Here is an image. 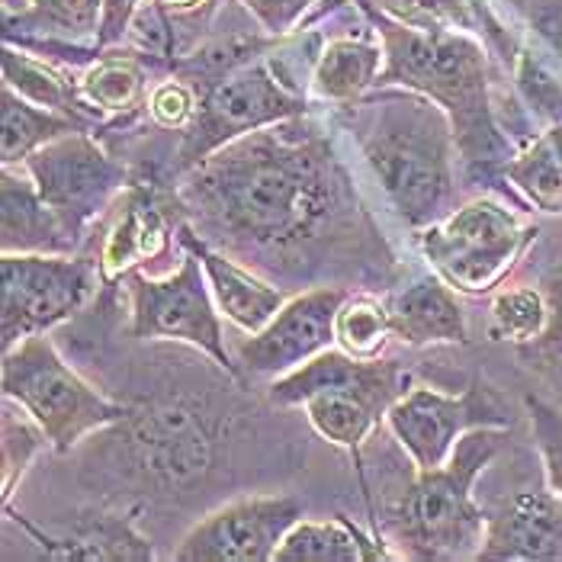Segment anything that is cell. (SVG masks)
<instances>
[{
    "mask_svg": "<svg viewBox=\"0 0 562 562\" xmlns=\"http://www.w3.org/2000/svg\"><path fill=\"white\" fill-rule=\"evenodd\" d=\"M177 203L200 238L258 273L392 263L331 138L305 116L248 132L177 173Z\"/></svg>",
    "mask_w": 562,
    "mask_h": 562,
    "instance_id": "1",
    "label": "cell"
},
{
    "mask_svg": "<svg viewBox=\"0 0 562 562\" xmlns=\"http://www.w3.org/2000/svg\"><path fill=\"white\" fill-rule=\"evenodd\" d=\"M386 52L376 87H402L434 100L457 135L460 161L470 180H492L515 158L512 142L498 126L485 48L463 30L408 26L386 13H373Z\"/></svg>",
    "mask_w": 562,
    "mask_h": 562,
    "instance_id": "2",
    "label": "cell"
},
{
    "mask_svg": "<svg viewBox=\"0 0 562 562\" xmlns=\"http://www.w3.org/2000/svg\"><path fill=\"white\" fill-rule=\"evenodd\" d=\"M350 130L395 216L422 232L453 213L457 135L450 116L415 90H370L350 106Z\"/></svg>",
    "mask_w": 562,
    "mask_h": 562,
    "instance_id": "3",
    "label": "cell"
},
{
    "mask_svg": "<svg viewBox=\"0 0 562 562\" xmlns=\"http://www.w3.org/2000/svg\"><path fill=\"white\" fill-rule=\"evenodd\" d=\"M508 428H476L463 434L450 460L437 470H415L386 512V533L412 560H476L488 515L473 498L476 479L505 447Z\"/></svg>",
    "mask_w": 562,
    "mask_h": 562,
    "instance_id": "4",
    "label": "cell"
},
{
    "mask_svg": "<svg viewBox=\"0 0 562 562\" xmlns=\"http://www.w3.org/2000/svg\"><path fill=\"white\" fill-rule=\"evenodd\" d=\"M0 380L3 395L36 418L55 453H71L85 437L116 428L132 412L90 386L48 335H30L7 347Z\"/></svg>",
    "mask_w": 562,
    "mask_h": 562,
    "instance_id": "5",
    "label": "cell"
},
{
    "mask_svg": "<svg viewBox=\"0 0 562 562\" xmlns=\"http://www.w3.org/2000/svg\"><path fill=\"white\" fill-rule=\"evenodd\" d=\"M533 238L537 225L524 222L498 200L479 196L422 228L418 248L457 293L485 296L508 280Z\"/></svg>",
    "mask_w": 562,
    "mask_h": 562,
    "instance_id": "6",
    "label": "cell"
},
{
    "mask_svg": "<svg viewBox=\"0 0 562 562\" xmlns=\"http://www.w3.org/2000/svg\"><path fill=\"white\" fill-rule=\"evenodd\" d=\"M308 113V100L286 81L270 58H255L213 85L200 87V106L183 130L173 173L190 171L222 145Z\"/></svg>",
    "mask_w": 562,
    "mask_h": 562,
    "instance_id": "7",
    "label": "cell"
},
{
    "mask_svg": "<svg viewBox=\"0 0 562 562\" xmlns=\"http://www.w3.org/2000/svg\"><path fill=\"white\" fill-rule=\"evenodd\" d=\"M116 431L130 460V476L142 488L180 495L213 473L216 418L183 398L132 408Z\"/></svg>",
    "mask_w": 562,
    "mask_h": 562,
    "instance_id": "8",
    "label": "cell"
},
{
    "mask_svg": "<svg viewBox=\"0 0 562 562\" xmlns=\"http://www.w3.org/2000/svg\"><path fill=\"white\" fill-rule=\"evenodd\" d=\"M132 305V335L142 341H183L213 357L232 380L241 376L238 360L225 345L218 305L200 258L187 251L171 277H148L132 270L126 277Z\"/></svg>",
    "mask_w": 562,
    "mask_h": 562,
    "instance_id": "9",
    "label": "cell"
},
{
    "mask_svg": "<svg viewBox=\"0 0 562 562\" xmlns=\"http://www.w3.org/2000/svg\"><path fill=\"white\" fill-rule=\"evenodd\" d=\"M100 263L78 255H0L3 350L30 335H48L97 293Z\"/></svg>",
    "mask_w": 562,
    "mask_h": 562,
    "instance_id": "10",
    "label": "cell"
},
{
    "mask_svg": "<svg viewBox=\"0 0 562 562\" xmlns=\"http://www.w3.org/2000/svg\"><path fill=\"white\" fill-rule=\"evenodd\" d=\"M386 425L415 470H437L450 460L463 434L476 428H512L515 415L502 392L485 380H473L460 395L412 386L386 412Z\"/></svg>",
    "mask_w": 562,
    "mask_h": 562,
    "instance_id": "11",
    "label": "cell"
},
{
    "mask_svg": "<svg viewBox=\"0 0 562 562\" xmlns=\"http://www.w3.org/2000/svg\"><path fill=\"white\" fill-rule=\"evenodd\" d=\"M23 168L78 241H85L87 228L130 190V171L110 158L90 132H68L48 142Z\"/></svg>",
    "mask_w": 562,
    "mask_h": 562,
    "instance_id": "12",
    "label": "cell"
},
{
    "mask_svg": "<svg viewBox=\"0 0 562 562\" xmlns=\"http://www.w3.org/2000/svg\"><path fill=\"white\" fill-rule=\"evenodd\" d=\"M305 518L296 495H245L200 520L173 550L177 562H273L283 537Z\"/></svg>",
    "mask_w": 562,
    "mask_h": 562,
    "instance_id": "13",
    "label": "cell"
},
{
    "mask_svg": "<svg viewBox=\"0 0 562 562\" xmlns=\"http://www.w3.org/2000/svg\"><path fill=\"white\" fill-rule=\"evenodd\" d=\"M347 296L350 293L341 286H318L286 300V305L260 331L238 341V367L251 376L277 380L312 360L315 353L328 350L338 341L335 322Z\"/></svg>",
    "mask_w": 562,
    "mask_h": 562,
    "instance_id": "14",
    "label": "cell"
},
{
    "mask_svg": "<svg viewBox=\"0 0 562 562\" xmlns=\"http://www.w3.org/2000/svg\"><path fill=\"white\" fill-rule=\"evenodd\" d=\"M482 562H562V498L553 488H520L488 515Z\"/></svg>",
    "mask_w": 562,
    "mask_h": 562,
    "instance_id": "15",
    "label": "cell"
},
{
    "mask_svg": "<svg viewBox=\"0 0 562 562\" xmlns=\"http://www.w3.org/2000/svg\"><path fill=\"white\" fill-rule=\"evenodd\" d=\"M7 518L13 520L40 550L45 560H87V562H145L155 560L151 540L135 530L130 515L116 512H81L71 524H61L55 530H43L36 524L13 515L3 508Z\"/></svg>",
    "mask_w": 562,
    "mask_h": 562,
    "instance_id": "16",
    "label": "cell"
},
{
    "mask_svg": "<svg viewBox=\"0 0 562 562\" xmlns=\"http://www.w3.org/2000/svg\"><path fill=\"white\" fill-rule=\"evenodd\" d=\"M177 238H180V245L187 251H193L200 258V263H203L218 312L232 325H238L245 335L260 331L286 305L283 290H277L270 280H263L255 267L238 263L232 255H225L222 248L210 245L206 238H200L190 222L177 225Z\"/></svg>",
    "mask_w": 562,
    "mask_h": 562,
    "instance_id": "17",
    "label": "cell"
},
{
    "mask_svg": "<svg viewBox=\"0 0 562 562\" xmlns=\"http://www.w3.org/2000/svg\"><path fill=\"white\" fill-rule=\"evenodd\" d=\"M0 248L3 255H78L81 248L26 168H3L0 177Z\"/></svg>",
    "mask_w": 562,
    "mask_h": 562,
    "instance_id": "18",
    "label": "cell"
},
{
    "mask_svg": "<svg viewBox=\"0 0 562 562\" xmlns=\"http://www.w3.org/2000/svg\"><path fill=\"white\" fill-rule=\"evenodd\" d=\"M171 245V225L165 210L155 203L151 190L132 187L123 193V206L113 218L110 232L103 235L100 245V277L106 286L126 280L132 270H142L148 260H158L168 255Z\"/></svg>",
    "mask_w": 562,
    "mask_h": 562,
    "instance_id": "19",
    "label": "cell"
},
{
    "mask_svg": "<svg viewBox=\"0 0 562 562\" xmlns=\"http://www.w3.org/2000/svg\"><path fill=\"white\" fill-rule=\"evenodd\" d=\"M392 338L405 347L467 345V315L443 277H418L390 303Z\"/></svg>",
    "mask_w": 562,
    "mask_h": 562,
    "instance_id": "20",
    "label": "cell"
},
{
    "mask_svg": "<svg viewBox=\"0 0 562 562\" xmlns=\"http://www.w3.org/2000/svg\"><path fill=\"white\" fill-rule=\"evenodd\" d=\"M395 560L380 537H367L345 515L328 520H300L280 543L273 562H376Z\"/></svg>",
    "mask_w": 562,
    "mask_h": 562,
    "instance_id": "21",
    "label": "cell"
},
{
    "mask_svg": "<svg viewBox=\"0 0 562 562\" xmlns=\"http://www.w3.org/2000/svg\"><path fill=\"white\" fill-rule=\"evenodd\" d=\"M383 61H386L383 43L353 40V36L331 40L315 55L312 90L322 100H328V103L350 106V103L363 100L376 87V78L383 71Z\"/></svg>",
    "mask_w": 562,
    "mask_h": 562,
    "instance_id": "22",
    "label": "cell"
},
{
    "mask_svg": "<svg viewBox=\"0 0 562 562\" xmlns=\"http://www.w3.org/2000/svg\"><path fill=\"white\" fill-rule=\"evenodd\" d=\"M100 16L103 0H30L20 13L3 16V26L7 36L20 33V40L26 43L97 45Z\"/></svg>",
    "mask_w": 562,
    "mask_h": 562,
    "instance_id": "23",
    "label": "cell"
},
{
    "mask_svg": "<svg viewBox=\"0 0 562 562\" xmlns=\"http://www.w3.org/2000/svg\"><path fill=\"white\" fill-rule=\"evenodd\" d=\"M68 132H87L65 113L45 110L40 103L20 97L13 87H0V161L3 168H23L33 151L43 145L68 135Z\"/></svg>",
    "mask_w": 562,
    "mask_h": 562,
    "instance_id": "24",
    "label": "cell"
},
{
    "mask_svg": "<svg viewBox=\"0 0 562 562\" xmlns=\"http://www.w3.org/2000/svg\"><path fill=\"white\" fill-rule=\"evenodd\" d=\"M3 85L13 87L20 97L40 103L45 110H55V113H65L71 116L75 123H81L87 132L90 126H97L103 116L87 103L81 97V87L71 85L68 78H61L52 65H45L40 58L26 55L23 45L13 48V45H3Z\"/></svg>",
    "mask_w": 562,
    "mask_h": 562,
    "instance_id": "25",
    "label": "cell"
},
{
    "mask_svg": "<svg viewBox=\"0 0 562 562\" xmlns=\"http://www.w3.org/2000/svg\"><path fill=\"white\" fill-rule=\"evenodd\" d=\"M505 180L533 210L562 216V123H553L518 151L505 165Z\"/></svg>",
    "mask_w": 562,
    "mask_h": 562,
    "instance_id": "26",
    "label": "cell"
},
{
    "mask_svg": "<svg viewBox=\"0 0 562 562\" xmlns=\"http://www.w3.org/2000/svg\"><path fill=\"white\" fill-rule=\"evenodd\" d=\"M81 97L100 116H130L145 97V68L138 55H106L100 52L85 78L78 81Z\"/></svg>",
    "mask_w": 562,
    "mask_h": 562,
    "instance_id": "27",
    "label": "cell"
},
{
    "mask_svg": "<svg viewBox=\"0 0 562 562\" xmlns=\"http://www.w3.org/2000/svg\"><path fill=\"white\" fill-rule=\"evenodd\" d=\"M48 443L45 431L36 425V418L16 405L13 398L3 395V415H0V498L3 508L13 498V488L20 485V479L26 476V470L33 467V460L43 453Z\"/></svg>",
    "mask_w": 562,
    "mask_h": 562,
    "instance_id": "28",
    "label": "cell"
},
{
    "mask_svg": "<svg viewBox=\"0 0 562 562\" xmlns=\"http://www.w3.org/2000/svg\"><path fill=\"white\" fill-rule=\"evenodd\" d=\"M550 325V300L537 286H512L492 300V338L508 345H530Z\"/></svg>",
    "mask_w": 562,
    "mask_h": 562,
    "instance_id": "29",
    "label": "cell"
},
{
    "mask_svg": "<svg viewBox=\"0 0 562 562\" xmlns=\"http://www.w3.org/2000/svg\"><path fill=\"white\" fill-rule=\"evenodd\" d=\"M335 338H338L341 350L353 353V357H363V360L383 357V347L392 338L390 305L380 303L370 293H357V296L350 293L338 312Z\"/></svg>",
    "mask_w": 562,
    "mask_h": 562,
    "instance_id": "30",
    "label": "cell"
},
{
    "mask_svg": "<svg viewBox=\"0 0 562 562\" xmlns=\"http://www.w3.org/2000/svg\"><path fill=\"white\" fill-rule=\"evenodd\" d=\"M543 293L550 300V325L537 341L520 345L518 357L530 373L562 392V258L553 260V267L547 270Z\"/></svg>",
    "mask_w": 562,
    "mask_h": 562,
    "instance_id": "31",
    "label": "cell"
},
{
    "mask_svg": "<svg viewBox=\"0 0 562 562\" xmlns=\"http://www.w3.org/2000/svg\"><path fill=\"white\" fill-rule=\"evenodd\" d=\"M367 3H376L380 13L408 26H425V30L447 26L463 33L476 26L470 0H367Z\"/></svg>",
    "mask_w": 562,
    "mask_h": 562,
    "instance_id": "32",
    "label": "cell"
},
{
    "mask_svg": "<svg viewBox=\"0 0 562 562\" xmlns=\"http://www.w3.org/2000/svg\"><path fill=\"white\" fill-rule=\"evenodd\" d=\"M524 408H527L533 440L543 460L547 485L562 498V408L540 395H524Z\"/></svg>",
    "mask_w": 562,
    "mask_h": 562,
    "instance_id": "33",
    "label": "cell"
},
{
    "mask_svg": "<svg viewBox=\"0 0 562 562\" xmlns=\"http://www.w3.org/2000/svg\"><path fill=\"white\" fill-rule=\"evenodd\" d=\"M518 87L524 93V100L530 103V110L547 120L550 126L562 123V87L560 81L527 52H518Z\"/></svg>",
    "mask_w": 562,
    "mask_h": 562,
    "instance_id": "34",
    "label": "cell"
},
{
    "mask_svg": "<svg viewBox=\"0 0 562 562\" xmlns=\"http://www.w3.org/2000/svg\"><path fill=\"white\" fill-rule=\"evenodd\" d=\"M145 106H148L155 126L183 132L193 123V116H196L200 90L190 85L187 78H171V81H161V85L148 93V103Z\"/></svg>",
    "mask_w": 562,
    "mask_h": 562,
    "instance_id": "35",
    "label": "cell"
},
{
    "mask_svg": "<svg viewBox=\"0 0 562 562\" xmlns=\"http://www.w3.org/2000/svg\"><path fill=\"white\" fill-rule=\"evenodd\" d=\"M527 30L562 61V0H505Z\"/></svg>",
    "mask_w": 562,
    "mask_h": 562,
    "instance_id": "36",
    "label": "cell"
},
{
    "mask_svg": "<svg viewBox=\"0 0 562 562\" xmlns=\"http://www.w3.org/2000/svg\"><path fill=\"white\" fill-rule=\"evenodd\" d=\"M241 3L251 10V16L258 20L267 36L280 40L296 30V23L315 0H241Z\"/></svg>",
    "mask_w": 562,
    "mask_h": 562,
    "instance_id": "37",
    "label": "cell"
},
{
    "mask_svg": "<svg viewBox=\"0 0 562 562\" xmlns=\"http://www.w3.org/2000/svg\"><path fill=\"white\" fill-rule=\"evenodd\" d=\"M142 0H103V16H100V33L93 52H106L110 45L123 43V36L132 30L138 16Z\"/></svg>",
    "mask_w": 562,
    "mask_h": 562,
    "instance_id": "38",
    "label": "cell"
},
{
    "mask_svg": "<svg viewBox=\"0 0 562 562\" xmlns=\"http://www.w3.org/2000/svg\"><path fill=\"white\" fill-rule=\"evenodd\" d=\"M165 10H171V13H190V10H196L203 0H158Z\"/></svg>",
    "mask_w": 562,
    "mask_h": 562,
    "instance_id": "39",
    "label": "cell"
},
{
    "mask_svg": "<svg viewBox=\"0 0 562 562\" xmlns=\"http://www.w3.org/2000/svg\"><path fill=\"white\" fill-rule=\"evenodd\" d=\"M26 3H30V0H3V16H13V13H20Z\"/></svg>",
    "mask_w": 562,
    "mask_h": 562,
    "instance_id": "40",
    "label": "cell"
}]
</instances>
